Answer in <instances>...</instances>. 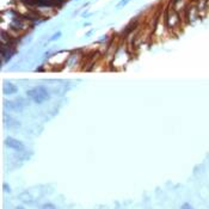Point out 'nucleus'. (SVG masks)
Masks as SVG:
<instances>
[{
	"label": "nucleus",
	"instance_id": "obj_1",
	"mask_svg": "<svg viewBox=\"0 0 209 209\" xmlns=\"http://www.w3.org/2000/svg\"><path fill=\"white\" fill-rule=\"evenodd\" d=\"M26 97L30 100H32L34 103H36V104H42L46 100L50 99V92L46 86L40 85V86H36V87L28 90L26 91Z\"/></svg>",
	"mask_w": 209,
	"mask_h": 209
},
{
	"label": "nucleus",
	"instance_id": "obj_2",
	"mask_svg": "<svg viewBox=\"0 0 209 209\" xmlns=\"http://www.w3.org/2000/svg\"><path fill=\"white\" fill-rule=\"evenodd\" d=\"M29 105V100L23 98V97H18L17 99L13 100H5L4 102V108L10 111H16V112H20L23 109Z\"/></svg>",
	"mask_w": 209,
	"mask_h": 209
},
{
	"label": "nucleus",
	"instance_id": "obj_3",
	"mask_svg": "<svg viewBox=\"0 0 209 209\" xmlns=\"http://www.w3.org/2000/svg\"><path fill=\"white\" fill-rule=\"evenodd\" d=\"M5 146L11 149H13V151H16L17 153H20V152L25 151V145L20 140L16 139V138H11V136H7L5 139Z\"/></svg>",
	"mask_w": 209,
	"mask_h": 209
},
{
	"label": "nucleus",
	"instance_id": "obj_4",
	"mask_svg": "<svg viewBox=\"0 0 209 209\" xmlns=\"http://www.w3.org/2000/svg\"><path fill=\"white\" fill-rule=\"evenodd\" d=\"M80 61H81V58H80L79 53H78V51L72 53V54L68 55V58L66 60L63 67H67V68H70V70H74V67L79 66Z\"/></svg>",
	"mask_w": 209,
	"mask_h": 209
},
{
	"label": "nucleus",
	"instance_id": "obj_5",
	"mask_svg": "<svg viewBox=\"0 0 209 209\" xmlns=\"http://www.w3.org/2000/svg\"><path fill=\"white\" fill-rule=\"evenodd\" d=\"M18 92V87L12 84L10 81H5L4 85H2V93L6 94V96H12V94H16Z\"/></svg>",
	"mask_w": 209,
	"mask_h": 209
},
{
	"label": "nucleus",
	"instance_id": "obj_6",
	"mask_svg": "<svg viewBox=\"0 0 209 209\" xmlns=\"http://www.w3.org/2000/svg\"><path fill=\"white\" fill-rule=\"evenodd\" d=\"M18 199L24 204H31L34 202V197L31 196V194L29 191H22L18 195Z\"/></svg>",
	"mask_w": 209,
	"mask_h": 209
},
{
	"label": "nucleus",
	"instance_id": "obj_7",
	"mask_svg": "<svg viewBox=\"0 0 209 209\" xmlns=\"http://www.w3.org/2000/svg\"><path fill=\"white\" fill-rule=\"evenodd\" d=\"M4 123L6 124L7 128H18L20 124L19 121H17V119H14L13 117H11L10 115H7V121L4 119Z\"/></svg>",
	"mask_w": 209,
	"mask_h": 209
},
{
	"label": "nucleus",
	"instance_id": "obj_8",
	"mask_svg": "<svg viewBox=\"0 0 209 209\" xmlns=\"http://www.w3.org/2000/svg\"><path fill=\"white\" fill-rule=\"evenodd\" d=\"M40 209H58V208H56L55 204H53V203H50V202H47V203H43V204L41 206Z\"/></svg>",
	"mask_w": 209,
	"mask_h": 209
},
{
	"label": "nucleus",
	"instance_id": "obj_9",
	"mask_svg": "<svg viewBox=\"0 0 209 209\" xmlns=\"http://www.w3.org/2000/svg\"><path fill=\"white\" fill-rule=\"evenodd\" d=\"M2 191L4 192H6V194H11L12 192V189H11V187L6 183V182H4L2 183Z\"/></svg>",
	"mask_w": 209,
	"mask_h": 209
},
{
	"label": "nucleus",
	"instance_id": "obj_10",
	"mask_svg": "<svg viewBox=\"0 0 209 209\" xmlns=\"http://www.w3.org/2000/svg\"><path fill=\"white\" fill-rule=\"evenodd\" d=\"M180 209H195V207L192 204H190L189 202H184L182 206H180Z\"/></svg>",
	"mask_w": 209,
	"mask_h": 209
},
{
	"label": "nucleus",
	"instance_id": "obj_11",
	"mask_svg": "<svg viewBox=\"0 0 209 209\" xmlns=\"http://www.w3.org/2000/svg\"><path fill=\"white\" fill-rule=\"evenodd\" d=\"M129 1H130V0H121L119 4L116 5V9H121V7H124V6H126V5H127V4L129 2Z\"/></svg>",
	"mask_w": 209,
	"mask_h": 209
},
{
	"label": "nucleus",
	"instance_id": "obj_12",
	"mask_svg": "<svg viewBox=\"0 0 209 209\" xmlns=\"http://www.w3.org/2000/svg\"><path fill=\"white\" fill-rule=\"evenodd\" d=\"M61 35H62V32L61 31H58L55 35H53L51 37H50V41H56V40H59L60 37H61Z\"/></svg>",
	"mask_w": 209,
	"mask_h": 209
},
{
	"label": "nucleus",
	"instance_id": "obj_13",
	"mask_svg": "<svg viewBox=\"0 0 209 209\" xmlns=\"http://www.w3.org/2000/svg\"><path fill=\"white\" fill-rule=\"evenodd\" d=\"M16 209H25V207H24V206H17Z\"/></svg>",
	"mask_w": 209,
	"mask_h": 209
}]
</instances>
